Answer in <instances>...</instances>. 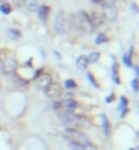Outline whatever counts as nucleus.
<instances>
[{
  "label": "nucleus",
  "mask_w": 139,
  "mask_h": 150,
  "mask_svg": "<svg viewBox=\"0 0 139 150\" xmlns=\"http://www.w3.org/2000/svg\"><path fill=\"white\" fill-rule=\"evenodd\" d=\"M6 68L10 70V71H15L16 70V62H15L14 57H10V59L7 60V63H6Z\"/></svg>",
  "instance_id": "ddd939ff"
},
{
  "label": "nucleus",
  "mask_w": 139,
  "mask_h": 150,
  "mask_svg": "<svg viewBox=\"0 0 139 150\" xmlns=\"http://www.w3.org/2000/svg\"><path fill=\"white\" fill-rule=\"evenodd\" d=\"M37 11H38V18H40L42 22H47L48 16H49V7L45 6V4H42V6H38Z\"/></svg>",
  "instance_id": "1a4fd4ad"
},
{
  "label": "nucleus",
  "mask_w": 139,
  "mask_h": 150,
  "mask_svg": "<svg viewBox=\"0 0 139 150\" xmlns=\"http://www.w3.org/2000/svg\"><path fill=\"white\" fill-rule=\"evenodd\" d=\"M102 8H104V14L102 15L105 18H108L109 21H116V10L115 7H111V6H107L104 3L102 4Z\"/></svg>",
  "instance_id": "6e6552de"
},
{
  "label": "nucleus",
  "mask_w": 139,
  "mask_h": 150,
  "mask_svg": "<svg viewBox=\"0 0 139 150\" xmlns=\"http://www.w3.org/2000/svg\"><path fill=\"white\" fill-rule=\"evenodd\" d=\"M45 94H47L48 98L56 100V98H59L60 96L63 94V87L60 86L59 83H53V82H52L51 85L45 89Z\"/></svg>",
  "instance_id": "39448f33"
},
{
  "label": "nucleus",
  "mask_w": 139,
  "mask_h": 150,
  "mask_svg": "<svg viewBox=\"0 0 139 150\" xmlns=\"http://www.w3.org/2000/svg\"><path fill=\"white\" fill-rule=\"evenodd\" d=\"M104 3L107 4V6H111V7H115L116 0H104Z\"/></svg>",
  "instance_id": "393cba45"
},
{
  "label": "nucleus",
  "mask_w": 139,
  "mask_h": 150,
  "mask_svg": "<svg viewBox=\"0 0 139 150\" xmlns=\"http://www.w3.org/2000/svg\"><path fill=\"white\" fill-rule=\"evenodd\" d=\"M53 29L59 36H64L67 33V21L64 18L63 12H57L53 21Z\"/></svg>",
  "instance_id": "20e7f679"
},
{
  "label": "nucleus",
  "mask_w": 139,
  "mask_h": 150,
  "mask_svg": "<svg viewBox=\"0 0 139 150\" xmlns=\"http://www.w3.org/2000/svg\"><path fill=\"white\" fill-rule=\"evenodd\" d=\"M131 150H134V149H131Z\"/></svg>",
  "instance_id": "c756f323"
},
{
  "label": "nucleus",
  "mask_w": 139,
  "mask_h": 150,
  "mask_svg": "<svg viewBox=\"0 0 139 150\" xmlns=\"http://www.w3.org/2000/svg\"><path fill=\"white\" fill-rule=\"evenodd\" d=\"M23 3H25V0H12V4H14V7H16V8L22 7V6H23Z\"/></svg>",
  "instance_id": "5701e85b"
},
{
  "label": "nucleus",
  "mask_w": 139,
  "mask_h": 150,
  "mask_svg": "<svg viewBox=\"0 0 139 150\" xmlns=\"http://www.w3.org/2000/svg\"><path fill=\"white\" fill-rule=\"evenodd\" d=\"M123 62H124V64H126L127 67H131V66H132V63H131V56L126 55V56L123 57Z\"/></svg>",
  "instance_id": "4be33fe9"
},
{
  "label": "nucleus",
  "mask_w": 139,
  "mask_h": 150,
  "mask_svg": "<svg viewBox=\"0 0 139 150\" xmlns=\"http://www.w3.org/2000/svg\"><path fill=\"white\" fill-rule=\"evenodd\" d=\"M113 97H115V96L111 94L109 97H107V100H105V101H107V103H112V100H113Z\"/></svg>",
  "instance_id": "a878e982"
},
{
  "label": "nucleus",
  "mask_w": 139,
  "mask_h": 150,
  "mask_svg": "<svg viewBox=\"0 0 139 150\" xmlns=\"http://www.w3.org/2000/svg\"><path fill=\"white\" fill-rule=\"evenodd\" d=\"M64 86L67 87V89H75L76 83H75V81H72V79H67V81L64 82Z\"/></svg>",
  "instance_id": "6ab92c4d"
},
{
  "label": "nucleus",
  "mask_w": 139,
  "mask_h": 150,
  "mask_svg": "<svg viewBox=\"0 0 139 150\" xmlns=\"http://www.w3.org/2000/svg\"><path fill=\"white\" fill-rule=\"evenodd\" d=\"M1 1H6V0H1Z\"/></svg>",
  "instance_id": "c85d7f7f"
},
{
  "label": "nucleus",
  "mask_w": 139,
  "mask_h": 150,
  "mask_svg": "<svg viewBox=\"0 0 139 150\" xmlns=\"http://www.w3.org/2000/svg\"><path fill=\"white\" fill-rule=\"evenodd\" d=\"M107 41H108V37L105 34H99L95 38V44H102V42H107Z\"/></svg>",
  "instance_id": "aec40b11"
},
{
  "label": "nucleus",
  "mask_w": 139,
  "mask_h": 150,
  "mask_svg": "<svg viewBox=\"0 0 139 150\" xmlns=\"http://www.w3.org/2000/svg\"><path fill=\"white\" fill-rule=\"evenodd\" d=\"M131 87H132V90L135 91V93L138 91V79H136V78L131 81Z\"/></svg>",
  "instance_id": "b1692460"
},
{
  "label": "nucleus",
  "mask_w": 139,
  "mask_h": 150,
  "mask_svg": "<svg viewBox=\"0 0 139 150\" xmlns=\"http://www.w3.org/2000/svg\"><path fill=\"white\" fill-rule=\"evenodd\" d=\"M93 3L99 4V6H102V4H104V0H93Z\"/></svg>",
  "instance_id": "bb28decb"
},
{
  "label": "nucleus",
  "mask_w": 139,
  "mask_h": 150,
  "mask_svg": "<svg viewBox=\"0 0 139 150\" xmlns=\"http://www.w3.org/2000/svg\"><path fill=\"white\" fill-rule=\"evenodd\" d=\"M7 34L14 40H19L20 38V32L19 30H15V29H10V30L7 32Z\"/></svg>",
  "instance_id": "4468645a"
},
{
  "label": "nucleus",
  "mask_w": 139,
  "mask_h": 150,
  "mask_svg": "<svg viewBox=\"0 0 139 150\" xmlns=\"http://www.w3.org/2000/svg\"><path fill=\"white\" fill-rule=\"evenodd\" d=\"M23 6L26 7L28 11H37V8H38V1H37V0H25Z\"/></svg>",
  "instance_id": "f8f14e48"
},
{
  "label": "nucleus",
  "mask_w": 139,
  "mask_h": 150,
  "mask_svg": "<svg viewBox=\"0 0 139 150\" xmlns=\"http://www.w3.org/2000/svg\"><path fill=\"white\" fill-rule=\"evenodd\" d=\"M72 25H74V28L80 30V32H86V33H90L94 30V25L92 23V21H90V16L89 14H86L85 11H80L75 15H72Z\"/></svg>",
  "instance_id": "f257e3e1"
},
{
  "label": "nucleus",
  "mask_w": 139,
  "mask_h": 150,
  "mask_svg": "<svg viewBox=\"0 0 139 150\" xmlns=\"http://www.w3.org/2000/svg\"><path fill=\"white\" fill-rule=\"evenodd\" d=\"M120 101H121V103H120V109H121V116H124V115L127 113V109H126V105H127V98H126V97H120Z\"/></svg>",
  "instance_id": "f3484780"
},
{
  "label": "nucleus",
  "mask_w": 139,
  "mask_h": 150,
  "mask_svg": "<svg viewBox=\"0 0 139 150\" xmlns=\"http://www.w3.org/2000/svg\"><path fill=\"white\" fill-rule=\"evenodd\" d=\"M70 147L72 150H97V147L93 145V143H89V145H75V143H70Z\"/></svg>",
  "instance_id": "9d476101"
},
{
  "label": "nucleus",
  "mask_w": 139,
  "mask_h": 150,
  "mask_svg": "<svg viewBox=\"0 0 139 150\" xmlns=\"http://www.w3.org/2000/svg\"><path fill=\"white\" fill-rule=\"evenodd\" d=\"M60 120L63 124L68 126V128H82V127H86L89 124V120L85 116H80V115H75V113H66L63 116H60Z\"/></svg>",
  "instance_id": "f03ea898"
},
{
  "label": "nucleus",
  "mask_w": 139,
  "mask_h": 150,
  "mask_svg": "<svg viewBox=\"0 0 139 150\" xmlns=\"http://www.w3.org/2000/svg\"><path fill=\"white\" fill-rule=\"evenodd\" d=\"M102 122H104V132H105L107 137H109V134H111V126H109V122L107 120L105 116H102Z\"/></svg>",
  "instance_id": "2eb2a0df"
},
{
  "label": "nucleus",
  "mask_w": 139,
  "mask_h": 150,
  "mask_svg": "<svg viewBox=\"0 0 139 150\" xmlns=\"http://www.w3.org/2000/svg\"><path fill=\"white\" fill-rule=\"evenodd\" d=\"M86 74H87V78H89V81H90V83H92L93 86H94V87H99V85H98L97 82H95V79H94V76H93L92 72H89V71H87Z\"/></svg>",
  "instance_id": "412c9836"
},
{
  "label": "nucleus",
  "mask_w": 139,
  "mask_h": 150,
  "mask_svg": "<svg viewBox=\"0 0 139 150\" xmlns=\"http://www.w3.org/2000/svg\"><path fill=\"white\" fill-rule=\"evenodd\" d=\"M90 21H92V23L94 25V28H99V26H102L105 23V16L101 14V12H97V11H92L90 14Z\"/></svg>",
  "instance_id": "0eeeda50"
},
{
  "label": "nucleus",
  "mask_w": 139,
  "mask_h": 150,
  "mask_svg": "<svg viewBox=\"0 0 139 150\" xmlns=\"http://www.w3.org/2000/svg\"><path fill=\"white\" fill-rule=\"evenodd\" d=\"M75 64H76V67H78V70L85 71V70L87 68V66H89V62H87V59H86L85 56H80V57H78V59H76Z\"/></svg>",
  "instance_id": "9b49d317"
},
{
  "label": "nucleus",
  "mask_w": 139,
  "mask_h": 150,
  "mask_svg": "<svg viewBox=\"0 0 139 150\" xmlns=\"http://www.w3.org/2000/svg\"><path fill=\"white\" fill-rule=\"evenodd\" d=\"M0 11L3 12V14H10V11H11V7H10V4L8 3H3V4H0Z\"/></svg>",
  "instance_id": "a211bd4d"
},
{
  "label": "nucleus",
  "mask_w": 139,
  "mask_h": 150,
  "mask_svg": "<svg viewBox=\"0 0 139 150\" xmlns=\"http://www.w3.org/2000/svg\"><path fill=\"white\" fill-rule=\"evenodd\" d=\"M131 7H132V11H134V14H136V4L132 3V4H131Z\"/></svg>",
  "instance_id": "cd10ccee"
},
{
  "label": "nucleus",
  "mask_w": 139,
  "mask_h": 150,
  "mask_svg": "<svg viewBox=\"0 0 139 150\" xmlns=\"http://www.w3.org/2000/svg\"><path fill=\"white\" fill-rule=\"evenodd\" d=\"M63 138L67 139L70 143H75V145H89V143H92L87 135L80 132L79 130H75V128H67V130H64Z\"/></svg>",
  "instance_id": "7ed1b4c3"
},
{
  "label": "nucleus",
  "mask_w": 139,
  "mask_h": 150,
  "mask_svg": "<svg viewBox=\"0 0 139 150\" xmlns=\"http://www.w3.org/2000/svg\"><path fill=\"white\" fill-rule=\"evenodd\" d=\"M36 83H37V86L40 87V89H47L49 85L52 83V75L51 74H47V72H38L36 76Z\"/></svg>",
  "instance_id": "423d86ee"
},
{
  "label": "nucleus",
  "mask_w": 139,
  "mask_h": 150,
  "mask_svg": "<svg viewBox=\"0 0 139 150\" xmlns=\"http://www.w3.org/2000/svg\"><path fill=\"white\" fill-rule=\"evenodd\" d=\"M86 59H87L89 63H95V62L99 59V53H98V52H93V53H90Z\"/></svg>",
  "instance_id": "dca6fc26"
}]
</instances>
